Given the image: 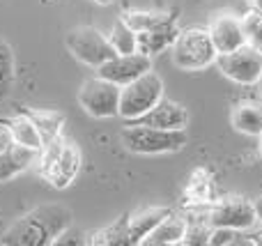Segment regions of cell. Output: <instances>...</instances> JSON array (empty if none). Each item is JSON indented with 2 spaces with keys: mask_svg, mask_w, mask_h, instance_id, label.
I'll use <instances>...</instances> for the list:
<instances>
[{
  "mask_svg": "<svg viewBox=\"0 0 262 246\" xmlns=\"http://www.w3.org/2000/svg\"><path fill=\"white\" fill-rule=\"evenodd\" d=\"M72 212L62 205H39L12 223L3 235V244L51 246L72 228Z\"/></svg>",
  "mask_w": 262,
  "mask_h": 246,
  "instance_id": "cell-1",
  "label": "cell"
},
{
  "mask_svg": "<svg viewBox=\"0 0 262 246\" xmlns=\"http://www.w3.org/2000/svg\"><path fill=\"white\" fill-rule=\"evenodd\" d=\"M83 164V154L76 143L64 138L62 133L53 141L44 143L39 150V175L53 189H67L76 180Z\"/></svg>",
  "mask_w": 262,
  "mask_h": 246,
  "instance_id": "cell-2",
  "label": "cell"
},
{
  "mask_svg": "<svg viewBox=\"0 0 262 246\" xmlns=\"http://www.w3.org/2000/svg\"><path fill=\"white\" fill-rule=\"evenodd\" d=\"M120 141L129 152L136 154H168L186 145V129H157L145 124H127L120 133Z\"/></svg>",
  "mask_w": 262,
  "mask_h": 246,
  "instance_id": "cell-3",
  "label": "cell"
},
{
  "mask_svg": "<svg viewBox=\"0 0 262 246\" xmlns=\"http://www.w3.org/2000/svg\"><path fill=\"white\" fill-rule=\"evenodd\" d=\"M172 62L184 72H200L216 62V46L207 28H186L180 30L170 46Z\"/></svg>",
  "mask_w": 262,
  "mask_h": 246,
  "instance_id": "cell-4",
  "label": "cell"
},
{
  "mask_svg": "<svg viewBox=\"0 0 262 246\" xmlns=\"http://www.w3.org/2000/svg\"><path fill=\"white\" fill-rule=\"evenodd\" d=\"M161 97H163V81L154 72H147L122 87L118 115L122 120H127V122L138 120L149 108H154L161 101Z\"/></svg>",
  "mask_w": 262,
  "mask_h": 246,
  "instance_id": "cell-5",
  "label": "cell"
},
{
  "mask_svg": "<svg viewBox=\"0 0 262 246\" xmlns=\"http://www.w3.org/2000/svg\"><path fill=\"white\" fill-rule=\"evenodd\" d=\"M64 44H67L69 53L78 62L88 64V67H95V69L101 67L113 55H118L113 44L108 41V37L92 26H78L74 30H69L67 37H64Z\"/></svg>",
  "mask_w": 262,
  "mask_h": 246,
  "instance_id": "cell-6",
  "label": "cell"
},
{
  "mask_svg": "<svg viewBox=\"0 0 262 246\" xmlns=\"http://www.w3.org/2000/svg\"><path fill=\"white\" fill-rule=\"evenodd\" d=\"M120 92H122L120 85H115V83L106 81L101 76H95V78H88L81 85L78 104L92 118H99V120L115 118L120 113Z\"/></svg>",
  "mask_w": 262,
  "mask_h": 246,
  "instance_id": "cell-7",
  "label": "cell"
},
{
  "mask_svg": "<svg viewBox=\"0 0 262 246\" xmlns=\"http://www.w3.org/2000/svg\"><path fill=\"white\" fill-rule=\"evenodd\" d=\"M216 67L221 74L239 85H255L262 78V51L244 44L230 53L216 55Z\"/></svg>",
  "mask_w": 262,
  "mask_h": 246,
  "instance_id": "cell-8",
  "label": "cell"
},
{
  "mask_svg": "<svg viewBox=\"0 0 262 246\" xmlns=\"http://www.w3.org/2000/svg\"><path fill=\"white\" fill-rule=\"evenodd\" d=\"M207 221L212 228H235V230H253L258 223L255 205L244 196L221 198L212 210L207 212Z\"/></svg>",
  "mask_w": 262,
  "mask_h": 246,
  "instance_id": "cell-9",
  "label": "cell"
},
{
  "mask_svg": "<svg viewBox=\"0 0 262 246\" xmlns=\"http://www.w3.org/2000/svg\"><path fill=\"white\" fill-rule=\"evenodd\" d=\"M97 72H99L97 76L124 87L127 83L136 81L138 76L152 72V58L138 53V51H136V53H118L111 60H106L101 67H97Z\"/></svg>",
  "mask_w": 262,
  "mask_h": 246,
  "instance_id": "cell-10",
  "label": "cell"
},
{
  "mask_svg": "<svg viewBox=\"0 0 262 246\" xmlns=\"http://www.w3.org/2000/svg\"><path fill=\"white\" fill-rule=\"evenodd\" d=\"M129 124H145V127H157V129H186L189 110L182 104H177V101L161 97V101L154 108H149L138 120H131Z\"/></svg>",
  "mask_w": 262,
  "mask_h": 246,
  "instance_id": "cell-11",
  "label": "cell"
},
{
  "mask_svg": "<svg viewBox=\"0 0 262 246\" xmlns=\"http://www.w3.org/2000/svg\"><path fill=\"white\" fill-rule=\"evenodd\" d=\"M207 30H209V35H212L214 46H216V53H230V51L249 44V41H246L244 21H242L239 16H232V14L216 16Z\"/></svg>",
  "mask_w": 262,
  "mask_h": 246,
  "instance_id": "cell-12",
  "label": "cell"
},
{
  "mask_svg": "<svg viewBox=\"0 0 262 246\" xmlns=\"http://www.w3.org/2000/svg\"><path fill=\"white\" fill-rule=\"evenodd\" d=\"M168 214H172L170 207H145L134 214L124 216V233H127V244H143V239L166 219Z\"/></svg>",
  "mask_w": 262,
  "mask_h": 246,
  "instance_id": "cell-13",
  "label": "cell"
},
{
  "mask_svg": "<svg viewBox=\"0 0 262 246\" xmlns=\"http://www.w3.org/2000/svg\"><path fill=\"white\" fill-rule=\"evenodd\" d=\"M177 35H180V30H177V26H175V18L163 23V26L136 32V51L152 58L154 53H161L163 49H170L172 41L177 39Z\"/></svg>",
  "mask_w": 262,
  "mask_h": 246,
  "instance_id": "cell-14",
  "label": "cell"
},
{
  "mask_svg": "<svg viewBox=\"0 0 262 246\" xmlns=\"http://www.w3.org/2000/svg\"><path fill=\"white\" fill-rule=\"evenodd\" d=\"M37 156H39L37 150L12 141L0 154V182H7V180L21 175L26 168H30V164H35Z\"/></svg>",
  "mask_w": 262,
  "mask_h": 246,
  "instance_id": "cell-15",
  "label": "cell"
},
{
  "mask_svg": "<svg viewBox=\"0 0 262 246\" xmlns=\"http://www.w3.org/2000/svg\"><path fill=\"white\" fill-rule=\"evenodd\" d=\"M0 124H3V129H7L9 136H12V141L18 143V145L32 147V150H37V152H39L41 145H44L39 129L35 127V122H32L28 115L18 113L16 118H9V120L0 118Z\"/></svg>",
  "mask_w": 262,
  "mask_h": 246,
  "instance_id": "cell-16",
  "label": "cell"
},
{
  "mask_svg": "<svg viewBox=\"0 0 262 246\" xmlns=\"http://www.w3.org/2000/svg\"><path fill=\"white\" fill-rule=\"evenodd\" d=\"M232 127L246 136H260L262 133V104L260 101H242L232 108L230 115Z\"/></svg>",
  "mask_w": 262,
  "mask_h": 246,
  "instance_id": "cell-17",
  "label": "cell"
},
{
  "mask_svg": "<svg viewBox=\"0 0 262 246\" xmlns=\"http://www.w3.org/2000/svg\"><path fill=\"white\" fill-rule=\"evenodd\" d=\"M186 233V219L175 214H168L147 237L143 239L145 246H170V244H182Z\"/></svg>",
  "mask_w": 262,
  "mask_h": 246,
  "instance_id": "cell-18",
  "label": "cell"
},
{
  "mask_svg": "<svg viewBox=\"0 0 262 246\" xmlns=\"http://www.w3.org/2000/svg\"><path fill=\"white\" fill-rule=\"evenodd\" d=\"M18 113L28 115V118L35 122V127L39 129L41 141L44 143L53 141V138L60 136V131H62L64 118L60 113H41V110H18Z\"/></svg>",
  "mask_w": 262,
  "mask_h": 246,
  "instance_id": "cell-19",
  "label": "cell"
},
{
  "mask_svg": "<svg viewBox=\"0 0 262 246\" xmlns=\"http://www.w3.org/2000/svg\"><path fill=\"white\" fill-rule=\"evenodd\" d=\"M122 18L134 28L136 32H143V30H149V28H157V26H163V23L172 21L175 14H166V12H124Z\"/></svg>",
  "mask_w": 262,
  "mask_h": 246,
  "instance_id": "cell-20",
  "label": "cell"
},
{
  "mask_svg": "<svg viewBox=\"0 0 262 246\" xmlns=\"http://www.w3.org/2000/svg\"><path fill=\"white\" fill-rule=\"evenodd\" d=\"M108 41L113 44L115 53H136V30L129 26L124 18L113 23Z\"/></svg>",
  "mask_w": 262,
  "mask_h": 246,
  "instance_id": "cell-21",
  "label": "cell"
},
{
  "mask_svg": "<svg viewBox=\"0 0 262 246\" xmlns=\"http://www.w3.org/2000/svg\"><path fill=\"white\" fill-rule=\"evenodd\" d=\"M14 87V53L9 44L0 39V101L9 97Z\"/></svg>",
  "mask_w": 262,
  "mask_h": 246,
  "instance_id": "cell-22",
  "label": "cell"
},
{
  "mask_svg": "<svg viewBox=\"0 0 262 246\" xmlns=\"http://www.w3.org/2000/svg\"><path fill=\"white\" fill-rule=\"evenodd\" d=\"M209 235H212V226H209V221H207V214H205L203 223H195V221L186 219V233H184L182 244H189V246L209 244Z\"/></svg>",
  "mask_w": 262,
  "mask_h": 246,
  "instance_id": "cell-23",
  "label": "cell"
},
{
  "mask_svg": "<svg viewBox=\"0 0 262 246\" xmlns=\"http://www.w3.org/2000/svg\"><path fill=\"white\" fill-rule=\"evenodd\" d=\"M244 30H246V41L251 46H255L258 51H262V12L255 9V12H249L244 18Z\"/></svg>",
  "mask_w": 262,
  "mask_h": 246,
  "instance_id": "cell-24",
  "label": "cell"
},
{
  "mask_svg": "<svg viewBox=\"0 0 262 246\" xmlns=\"http://www.w3.org/2000/svg\"><path fill=\"white\" fill-rule=\"evenodd\" d=\"M244 230L235 228H212L209 235V244L212 246H235V244H249V239H244Z\"/></svg>",
  "mask_w": 262,
  "mask_h": 246,
  "instance_id": "cell-25",
  "label": "cell"
},
{
  "mask_svg": "<svg viewBox=\"0 0 262 246\" xmlns=\"http://www.w3.org/2000/svg\"><path fill=\"white\" fill-rule=\"evenodd\" d=\"M12 143V136H9L7 129H0V154H3V150Z\"/></svg>",
  "mask_w": 262,
  "mask_h": 246,
  "instance_id": "cell-26",
  "label": "cell"
},
{
  "mask_svg": "<svg viewBox=\"0 0 262 246\" xmlns=\"http://www.w3.org/2000/svg\"><path fill=\"white\" fill-rule=\"evenodd\" d=\"M249 237V244H260L262 246V228L260 230H253L251 235H246Z\"/></svg>",
  "mask_w": 262,
  "mask_h": 246,
  "instance_id": "cell-27",
  "label": "cell"
},
{
  "mask_svg": "<svg viewBox=\"0 0 262 246\" xmlns=\"http://www.w3.org/2000/svg\"><path fill=\"white\" fill-rule=\"evenodd\" d=\"M253 205H255V214H258V221H260V223H262V196L258 198V200H255L253 203Z\"/></svg>",
  "mask_w": 262,
  "mask_h": 246,
  "instance_id": "cell-28",
  "label": "cell"
},
{
  "mask_svg": "<svg viewBox=\"0 0 262 246\" xmlns=\"http://www.w3.org/2000/svg\"><path fill=\"white\" fill-rule=\"evenodd\" d=\"M92 3H97V5H111L113 0H92Z\"/></svg>",
  "mask_w": 262,
  "mask_h": 246,
  "instance_id": "cell-29",
  "label": "cell"
},
{
  "mask_svg": "<svg viewBox=\"0 0 262 246\" xmlns=\"http://www.w3.org/2000/svg\"><path fill=\"white\" fill-rule=\"evenodd\" d=\"M253 3H255V7H258L260 12H262V0H253Z\"/></svg>",
  "mask_w": 262,
  "mask_h": 246,
  "instance_id": "cell-30",
  "label": "cell"
},
{
  "mask_svg": "<svg viewBox=\"0 0 262 246\" xmlns=\"http://www.w3.org/2000/svg\"><path fill=\"white\" fill-rule=\"evenodd\" d=\"M260 154H262V133H260Z\"/></svg>",
  "mask_w": 262,
  "mask_h": 246,
  "instance_id": "cell-31",
  "label": "cell"
},
{
  "mask_svg": "<svg viewBox=\"0 0 262 246\" xmlns=\"http://www.w3.org/2000/svg\"><path fill=\"white\" fill-rule=\"evenodd\" d=\"M3 226H5V223H3V219H0V228H3Z\"/></svg>",
  "mask_w": 262,
  "mask_h": 246,
  "instance_id": "cell-32",
  "label": "cell"
}]
</instances>
